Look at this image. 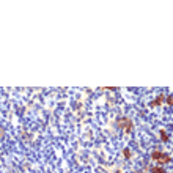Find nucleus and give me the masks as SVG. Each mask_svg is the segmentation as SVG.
<instances>
[{
	"mask_svg": "<svg viewBox=\"0 0 173 173\" xmlns=\"http://www.w3.org/2000/svg\"><path fill=\"white\" fill-rule=\"evenodd\" d=\"M153 173H164V170H162V169H154Z\"/></svg>",
	"mask_w": 173,
	"mask_h": 173,
	"instance_id": "f257e3e1",
	"label": "nucleus"
}]
</instances>
